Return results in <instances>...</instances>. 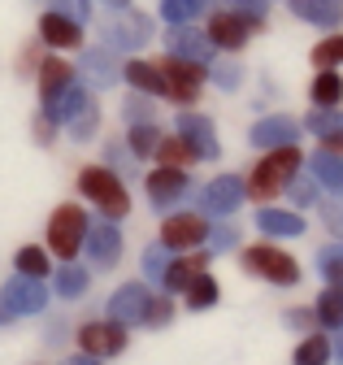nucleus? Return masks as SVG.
Instances as JSON below:
<instances>
[{"mask_svg": "<svg viewBox=\"0 0 343 365\" xmlns=\"http://www.w3.org/2000/svg\"><path fill=\"white\" fill-rule=\"evenodd\" d=\"M300 174V148L295 144H283V148H270L261 161H256V170L248 174V196L252 200H270V196H278L287 182Z\"/></svg>", "mask_w": 343, "mask_h": 365, "instance_id": "obj_1", "label": "nucleus"}, {"mask_svg": "<svg viewBox=\"0 0 343 365\" xmlns=\"http://www.w3.org/2000/svg\"><path fill=\"white\" fill-rule=\"evenodd\" d=\"M78 192L88 196L109 222H122L131 213V196H126V182L113 174V165H88L78 174Z\"/></svg>", "mask_w": 343, "mask_h": 365, "instance_id": "obj_2", "label": "nucleus"}, {"mask_svg": "<svg viewBox=\"0 0 343 365\" xmlns=\"http://www.w3.org/2000/svg\"><path fill=\"white\" fill-rule=\"evenodd\" d=\"M100 35L113 53H139L152 43V18L139 9H117L113 18L100 22Z\"/></svg>", "mask_w": 343, "mask_h": 365, "instance_id": "obj_3", "label": "nucleus"}, {"mask_svg": "<svg viewBox=\"0 0 343 365\" xmlns=\"http://www.w3.org/2000/svg\"><path fill=\"white\" fill-rule=\"evenodd\" d=\"M243 269L256 274V279H265V283H274V287H295L300 283L295 257L283 252V248H274V244H252V248H243Z\"/></svg>", "mask_w": 343, "mask_h": 365, "instance_id": "obj_4", "label": "nucleus"}, {"mask_svg": "<svg viewBox=\"0 0 343 365\" xmlns=\"http://www.w3.org/2000/svg\"><path fill=\"white\" fill-rule=\"evenodd\" d=\"M83 240H88V213H83L78 205L53 209V217H48V248L61 261H74V252L83 248Z\"/></svg>", "mask_w": 343, "mask_h": 365, "instance_id": "obj_5", "label": "nucleus"}, {"mask_svg": "<svg viewBox=\"0 0 343 365\" xmlns=\"http://www.w3.org/2000/svg\"><path fill=\"white\" fill-rule=\"evenodd\" d=\"M161 74H165V96H169V101H179V105H196L200 87H204V78H209V66L187 61V57H174V53H165Z\"/></svg>", "mask_w": 343, "mask_h": 365, "instance_id": "obj_6", "label": "nucleus"}, {"mask_svg": "<svg viewBox=\"0 0 343 365\" xmlns=\"http://www.w3.org/2000/svg\"><path fill=\"white\" fill-rule=\"evenodd\" d=\"M252 31H261V14H235V9H222L209 18V43L213 48H226V53H239L243 43L252 39Z\"/></svg>", "mask_w": 343, "mask_h": 365, "instance_id": "obj_7", "label": "nucleus"}, {"mask_svg": "<svg viewBox=\"0 0 343 365\" xmlns=\"http://www.w3.org/2000/svg\"><path fill=\"white\" fill-rule=\"evenodd\" d=\"M209 240V217L204 213H169L161 222V248L169 252H191Z\"/></svg>", "mask_w": 343, "mask_h": 365, "instance_id": "obj_8", "label": "nucleus"}, {"mask_svg": "<svg viewBox=\"0 0 343 365\" xmlns=\"http://www.w3.org/2000/svg\"><path fill=\"white\" fill-rule=\"evenodd\" d=\"M48 304V292H44V279H18L5 283V292H0V322H14L18 313H39Z\"/></svg>", "mask_w": 343, "mask_h": 365, "instance_id": "obj_9", "label": "nucleus"}, {"mask_svg": "<svg viewBox=\"0 0 343 365\" xmlns=\"http://www.w3.org/2000/svg\"><path fill=\"white\" fill-rule=\"evenodd\" d=\"M78 74L88 87H113V83H122V61L109 43H92V48L78 53Z\"/></svg>", "mask_w": 343, "mask_h": 365, "instance_id": "obj_10", "label": "nucleus"}, {"mask_svg": "<svg viewBox=\"0 0 343 365\" xmlns=\"http://www.w3.org/2000/svg\"><path fill=\"white\" fill-rule=\"evenodd\" d=\"M174 135H183V140L191 144V153L200 157V161H213L222 153V144H218V130H213V122L204 118V113H196V109H183L179 118H174Z\"/></svg>", "mask_w": 343, "mask_h": 365, "instance_id": "obj_11", "label": "nucleus"}, {"mask_svg": "<svg viewBox=\"0 0 343 365\" xmlns=\"http://www.w3.org/2000/svg\"><path fill=\"white\" fill-rule=\"evenodd\" d=\"M243 196H248V187H243V178H235V174H222V178H213L209 187L200 192V213H213V217H226V213H235V209L243 205Z\"/></svg>", "mask_w": 343, "mask_h": 365, "instance_id": "obj_12", "label": "nucleus"}, {"mask_svg": "<svg viewBox=\"0 0 343 365\" xmlns=\"http://www.w3.org/2000/svg\"><path fill=\"white\" fill-rule=\"evenodd\" d=\"M148 287L144 283H126V287H117L113 296H109V322H117V327H135V322H144L148 317Z\"/></svg>", "mask_w": 343, "mask_h": 365, "instance_id": "obj_13", "label": "nucleus"}, {"mask_svg": "<svg viewBox=\"0 0 343 365\" xmlns=\"http://www.w3.org/2000/svg\"><path fill=\"white\" fill-rule=\"evenodd\" d=\"M74 66L70 61H61V57H44L39 61V113H48L53 105H57V96L74 83Z\"/></svg>", "mask_w": 343, "mask_h": 365, "instance_id": "obj_14", "label": "nucleus"}, {"mask_svg": "<svg viewBox=\"0 0 343 365\" xmlns=\"http://www.w3.org/2000/svg\"><path fill=\"white\" fill-rule=\"evenodd\" d=\"M83 248L92 252V261L100 269H113L122 261V231H117V222H100V226H88V240H83Z\"/></svg>", "mask_w": 343, "mask_h": 365, "instance_id": "obj_15", "label": "nucleus"}, {"mask_svg": "<svg viewBox=\"0 0 343 365\" xmlns=\"http://www.w3.org/2000/svg\"><path fill=\"white\" fill-rule=\"evenodd\" d=\"M39 39L48 43V48L65 53V48H83V22L48 9V14H39Z\"/></svg>", "mask_w": 343, "mask_h": 365, "instance_id": "obj_16", "label": "nucleus"}, {"mask_svg": "<svg viewBox=\"0 0 343 365\" xmlns=\"http://www.w3.org/2000/svg\"><path fill=\"white\" fill-rule=\"evenodd\" d=\"M144 182H148V200H152L157 209H174V205L187 196V174H183V170H174V165L152 170Z\"/></svg>", "mask_w": 343, "mask_h": 365, "instance_id": "obj_17", "label": "nucleus"}, {"mask_svg": "<svg viewBox=\"0 0 343 365\" xmlns=\"http://www.w3.org/2000/svg\"><path fill=\"white\" fill-rule=\"evenodd\" d=\"M165 48L174 53V57L200 61V66H209V57H213V43H209V35H204V31H196L191 22H183V26H169V31H165Z\"/></svg>", "mask_w": 343, "mask_h": 365, "instance_id": "obj_18", "label": "nucleus"}, {"mask_svg": "<svg viewBox=\"0 0 343 365\" xmlns=\"http://www.w3.org/2000/svg\"><path fill=\"white\" fill-rule=\"evenodd\" d=\"M248 140H252L256 148H283V144H295V140H300V122L287 118V113H270V118H261V122L248 130Z\"/></svg>", "mask_w": 343, "mask_h": 365, "instance_id": "obj_19", "label": "nucleus"}, {"mask_svg": "<svg viewBox=\"0 0 343 365\" xmlns=\"http://www.w3.org/2000/svg\"><path fill=\"white\" fill-rule=\"evenodd\" d=\"M78 348L92 352V356H113V352L126 348V327H117V322H88L78 331Z\"/></svg>", "mask_w": 343, "mask_h": 365, "instance_id": "obj_20", "label": "nucleus"}, {"mask_svg": "<svg viewBox=\"0 0 343 365\" xmlns=\"http://www.w3.org/2000/svg\"><path fill=\"white\" fill-rule=\"evenodd\" d=\"M204 265H209V252H179L174 261L165 265L161 287L165 292H187V283L196 279V274H204Z\"/></svg>", "mask_w": 343, "mask_h": 365, "instance_id": "obj_21", "label": "nucleus"}, {"mask_svg": "<svg viewBox=\"0 0 343 365\" xmlns=\"http://www.w3.org/2000/svg\"><path fill=\"white\" fill-rule=\"evenodd\" d=\"M122 83H131L135 91H144V96H165V74H161V66H152L144 57L122 61Z\"/></svg>", "mask_w": 343, "mask_h": 365, "instance_id": "obj_22", "label": "nucleus"}, {"mask_svg": "<svg viewBox=\"0 0 343 365\" xmlns=\"http://www.w3.org/2000/svg\"><path fill=\"white\" fill-rule=\"evenodd\" d=\"M291 14L300 22H313V26H339L343 22V0H287Z\"/></svg>", "mask_w": 343, "mask_h": 365, "instance_id": "obj_23", "label": "nucleus"}, {"mask_svg": "<svg viewBox=\"0 0 343 365\" xmlns=\"http://www.w3.org/2000/svg\"><path fill=\"white\" fill-rule=\"evenodd\" d=\"M256 226H261V235H270V240H295V235H305V217L287 213V209H261V213H256Z\"/></svg>", "mask_w": 343, "mask_h": 365, "instance_id": "obj_24", "label": "nucleus"}, {"mask_svg": "<svg viewBox=\"0 0 343 365\" xmlns=\"http://www.w3.org/2000/svg\"><path fill=\"white\" fill-rule=\"evenodd\" d=\"M88 105H96V101H92V87L83 83V78H74V83L61 91V96H57V105H53L44 118H53V122H70V118H78Z\"/></svg>", "mask_w": 343, "mask_h": 365, "instance_id": "obj_25", "label": "nucleus"}, {"mask_svg": "<svg viewBox=\"0 0 343 365\" xmlns=\"http://www.w3.org/2000/svg\"><path fill=\"white\" fill-rule=\"evenodd\" d=\"M313 174H317V182L330 192V196H343V157L339 153H330V148H322V153H313Z\"/></svg>", "mask_w": 343, "mask_h": 365, "instance_id": "obj_26", "label": "nucleus"}, {"mask_svg": "<svg viewBox=\"0 0 343 365\" xmlns=\"http://www.w3.org/2000/svg\"><path fill=\"white\" fill-rule=\"evenodd\" d=\"M309 101H313L317 109H339V101H343V78H339L334 70H322V74L313 78V87H309Z\"/></svg>", "mask_w": 343, "mask_h": 365, "instance_id": "obj_27", "label": "nucleus"}, {"mask_svg": "<svg viewBox=\"0 0 343 365\" xmlns=\"http://www.w3.org/2000/svg\"><path fill=\"white\" fill-rule=\"evenodd\" d=\"M161 165H174V170H187L191 161H200L196 153H191V144L183 140V135H169V140H165V135H161V144H157V153H152Z\"/></svg>", "mask_w": 343, "mask_h": 365, "instance_id": "obj_28", "label": "nucleus"}, {"mask_svg": "<svg viewBox=\"0 0 343 365\" xmlns=\"http://www.w3.org/2000/svg\"><path fill=\"white\" fill-rule=\"evenodd\" d=\"M313 313H317V322H322V327L339 331V327H343V287H334V283H330V287L317 296Z\"/></svg>", "mask_w": 343, "mask_h": 365, "instance_id": "obj_29", "label": "nucleus"}, {"mask_svg": "<svg viewBox=\"0 0 343 365\" xmlns=\"http://www.w3.org/2000/svg\"><path fill=\"white\" fill-rule=\"evenodd\" d=\"M204 5L209 0H161V18L169 26H183V22H196L204 14Z\"/></svg>", "mask_w": 343, "mask_h": 365, "instance_id": "obj_30", "label": "nucleus"}, {"mask_svg": "<svg viewBox=\"0 0 343 365\" xmlns=\"http://www.w3.org/2000/svg\"><path fill=\"white\" fill-rule=\"evenodd\" d=\"M14 269L22 274V279H48V257H44V248H18V257H14Z\"/></svg>", "mask_w": 343, "mask_h": 365, "instance_id": "obj_31", "label": "nucleus"}, {"mask_svg": "<svg viewBox=\"0 0 343 365\" xmlns=\"http://www.w3.org/2000/svg\"><path fill=\"white\" fill-rule=\"evenodd\" d=\"M131 157H152L157 153V144H161V130H157V122H135L131 126Z\"/></svg>", "mask_w": 343, "mask_h": 365, "instance_id": "obj_32", "label": "nucleus"}, {"mask_svg": "<svg viewBox=\"0 0 343 365\" xmlns=\"http://www.w3.org/2000/svg\"><path fill=\"white\" fill-rule=\"evenodd\" d=\"M83 292H88V269H78L74 261L61 265V269H57V296L74 300V296H83Z\"/></svg>", "mask_w": 343, "mask_h": 365, "instance_id": "obj_33", "label": "nucleus"}, {"mask_svg": "<svg viewBox=\"0 0 343 365\" xmlns=\"http://www.w3.org/2000/svg\"><path fill=\"white\" fill-rule=\"evenodd\" d=\"M183 296H187V304H191V309H209V304H218V283H213L209 274H196V279L187 283V292H183Z\"/></svg>", "mask_w": 343, "mask_h": 365, "instance_id": "obj_34", "label": "nucleus"}, {"mask_svg": "<svg viewBox=\"0 0 343 365\" xmlns=\"http://www.w3.org/2000/svg\"><path fill=\"white\" fill-rule=\"evenodd\" d=\"M330 361V339L326 335H309L295 348V365H326Z\"/></svg>", "mask_w": 343, "mask_h": 365, "instance_id": "obj_35", "label": "nucleus"}, {"mask_svg": "<svg viewBox=\"0 0 343 365\" xmlns=\"http://www.w3.org/2000/svg\"><path fill=\"white\" fill-rule=\"evenodd\" d=\"M313 66H317V70H334V66H343V35H330V39L317 43V48H313Z\"/></svg>", "mask_w": 343, "mask_h": 365, "instance_id": "obj_36", "label": "nucleus"}, {"mask_svg": "<svg viewBox=\"0 0 343 365\" xmlns=\"http://www.w3.org/2000/svg\"><path fill=\"white\" fill-rule=\"evenodd\" d=\"M65 126H70V135H74V144L92 140V135H96V126H100V109H96V105H88V109H83L78 118H70Z\"/></svg>", "mask_w": 343, "mask_h": 365, "instance_id": "obj_37", "label": "nucleus"}, {"mask_svg": "<svg viewBox=\"0 0 343 365\" xmlns=\"http://www.w3.org/2000/svg\"><path fill=\"white\" fill-rule=\"evenodd\" d=\"M317 265H322V274H326V283L343 287V248H326V252L317 257Z\"/></svg>", "mask_w": 343, "mask_h": 365, "instance_id": "obj_38", "label": "nucleus"}, {"mask_svg": "<svg viewBox=\"0 0 343 365\" xmlns=\"http://www.w3.org/2000/svg\"><path fill=\"white\" fill-rule=\"evenodd\" d=\"M122 113L131 118V126H135V122H152V101L144 96V91H131V101L122 105Z\"/></svg>", "mask_w": 343, "mask_h": 365, "instance_id": "obj_39", "label": "nucleus"}, {"mask_svg": "<svg viewBox=\"0 0 343 365\" xmlns=\"http://www.w3.org/2000/svg\"><path fill=\"white\" fill-rule=\"evenodd\" d=\"M209 252H226V248H235L239 244V231L235 226H209Z\"/></svg>", "mask_w": 343, "mask_h": 365, "instance_id": "obj_40", "label": "nucleus"}, {"mask_svg": "<svg viewBox=\"0 0 343 365\" xmlns=\"http://www.w3.org/2000/svg\"><path fill=\"white\" fill-rule=\"evenodd\" d=\"M53 9L65 14V18H74V22H83V26L92 22V0H53Z\"/></svg>", "mask_w": 343, "mask_h": 365, "instance_id": "obj_41", "label": "nucleus"}, {"mask_svg": "<svg viewBox=\"0 0 343 365\" xmlns=\"http://www.w3.org/2000/svg\"><path fill=\"white\" fill-rule=\"evenodd\" d=\"M305 126H309V130H317V135H330L334 126H343V118H339V109H313Z\"/></svg>", "mask_w": 343, "mask_h": 365, "instance_id": "obj_42", "label": "nucleus"}, {"mask_svg": "<svg viewBox=\"0 0 343 365\" xmlns=\"http://www.w3.org/2000/svg\"><path fill=\"white\" fill-rule=\"evenodd\" d=\"M287 192H291V200H295V205H313V200H317V182L295 174V178L287 182Z\"/></svg>", "mask_w": 343, "mask_h": 365, "instance_id": "obj_43", "label": "nucleus"}, {"mask_svg": "<svg viewBox=\"0 0 343 365\" xmlns=\"http://www.w3.org/2000/svg\"><path fill=\"white\" fill-rule=\"evenodd\" d=\"M165 252H169V248H148V252H144V274H148L152 283H161V274H165V265H169Z\"/></svg>", "mask_w": 343, "mask_h": 365, "instance_id": "obj_44", "label": "nucleus"}, {"mask_svg": "<svg viewBox=\"0 0 343 365\" xmlns=\"http://www.w3.org/2000/svg\"><path fill=\"white\" fill-rule=\"evenodd\" d=\"M239 78H243V70H239L235 61H226V66H213V83H218L222 91H235V87H239Z\"/></svg>", "mask_w": 343, "mask_h": 365, "instance_id": "obj_45", "label": "nucleus"}, {"mask_svg": "<svg viewBox=\"0 0 343 365\" xmlns=\"http://www.w3.org/2000/svg\"><path fill=\"white\" fill-rule=\"evenodd\" d=\"M322 222H326V231H330L334 240H343V196L322 209Z\"/></svg>", "mask_w": 343, "mask_h": 365, "instance_id": "obj_46", "label": "nucleus"}, {"mask_svg": "<svg viewBox=\"0 0 343 365\" xmlns=\"http://www.w3.org/2000/svg\"><path fill=\"white\" fill-rule=\"evenodd\" d=\"M169 317H174V304L169 300H148V317H144L148 327H165Z\"/></svg>", "mask_w": 343, "mask_h": 365, "instance_id": "obj_47", "label": "nucleus"}, {"mask_svg": "<svg viewBox=\"0 0 343 365\" xmlns=\"http://www.w3.org/2000/svg\"><path fill=\"white\" fill-rule=\"evenodd\" d=\"M309 322H317V313H309V309H291L287 313V327H309Z\"/></svg>", "mask_w": 343, "mask_h": 365, "instance_id": "obj_48", "label": "nucleus"}, {"mask_svg": "<svg viewBox=\"0 0 343 365\" xmlns=\"http://www.w3.org/2000/svg\"><path fill=\"white\" fill-rule=\"evenodd\" d=\"M322 144H326L330 153H343V126H334L330 135H322Z\"/></svg>", "mask_w": 343, "mask_h": 365, "instance_id": "obj_49", "label": "nucleus"}, {"mask_svg": "<svg viewBox=\"0 0 343 365\" xmlns=\"http://www.w3.org/2000/svg\"><path fill=\"white\" fill-rule=\"evenodd\" d=\"M100 5H109V9L117 14V9H131V0H100Z\"/></svg>", "mask_w": 343, "mask_h": 365, "instance_id": "obj_50", "label": "nucleus"}, {"mask_svg": "<svg viewBox=\"0 0 343 365\" xmlns=\"http://www.w3.org/2000/svg\"><path fill=\"white\" fill-rule=\"evenodd\" d=\"M70 365H100V361H96V356H92V352H83V356H74V361H70Z\"/></svg>", "mask_w": 343, "mask_h": 365, "instance_id": "obj_51", "label": "nucleus"}, {"mask_svg": "<svg viewBox=\"0 0 343 365\" xmlns=\"http://www.w3.org/2000/svg\"><path fill=\"white\" fill-rule=\"evenodd\" d=\"M339 331H343V327H339ZM330 356H334V361H343V335H339V344L330 348Z\"/></svg>", "mask_w": 343, "mask_h": 365, "instance_id": "obj_52", "label": "nucleus"}, {"mask_svg": "<svg viewBox=\"0 0 343 365\" xmlns=\"http://www.w3.org/2000/svg\"><path fill=\"white\" fill-rule=\"evenodd\" d=\"M235 5H248V9H261L265 0H235Z\"/></svg>", "mask_w": 343, "mask_h": 365, "instance_id": "obj_53", "label": "nucleus"}]
</instances>
